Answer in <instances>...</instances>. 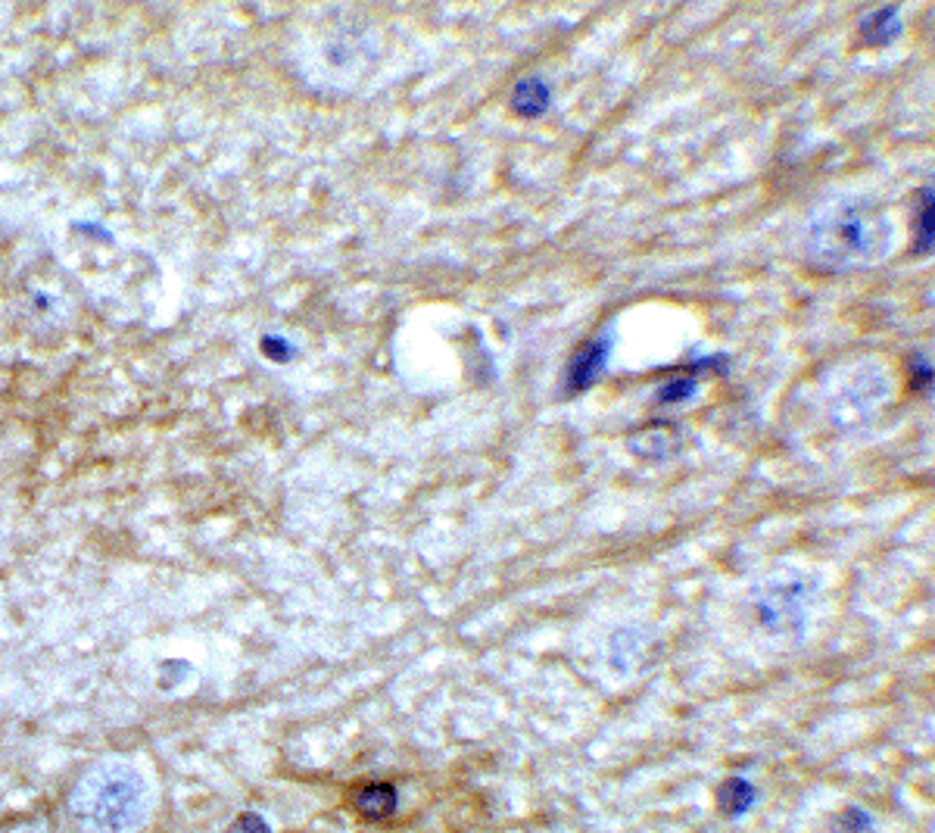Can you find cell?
<instances>
[{"instance_id": "1", "label": "cell", "mask_w": 935, "mask_h": 833, "mask_svg": "<svg viewBox=\"0 0 935 833\" xmlns=\"http://www.w3.org/2000/svg\"><path fill=\"white\" fill-rule=\"evenodd\" d=\"M69 805L84 833H134L150 817L153 790L132 762H103L75 783Z\"/></svg>"}, {"instance_id": "2", "label": "cell", "mask_w": 935, "mask_h": 833, "mask_svg": "<svg viewBox=\"0 0 935 833\" xmlns=\"http://www.w3.org/2000/svg\"><path fill=\"white\" fill-rule=\"evenodd\" d=\"M886 219L870 203H842L826 210L811 228V256L826 268L876 263L886 253Z\"/></svg>"}, {"instance_id": "3", "label": "cell", "mask_w": 935, "mask_h": 833, "mask_svg": "<svg viewBox=\"0 0 935 833\" xmlns=\"http://www.w3.org/2000/svg\"><path fill=\"white\" fill-rule=\"evenodd\" d=\"M611 356V337H592L571 356L568 372H565V390L568 394H583L602 378Z\"/></svg>"}, {"instance_id": "4", "label": "cell", "mask_w": 935, "mask_h": 833, "mask_svg": "<svg viewBox=\"0 0 935 833\" xmlns=\"http://www.w3.org/2000/svg\"><path fill=\"white\" fill-rule=\"evenodd\" d=\"M721 368H723L721 356H714V359H702L699 366L687 368V372H677V375H671L668 382L658 384V403H664V406L690 403L692 397L699 394L702 372H721Z\"/></svg>"}, {"instance_id": "5", "label": "cell", "mask_w": 935, "mask_h": 833, "mask_svg": "<svg viewBox=\"0 0 935 833\" xmlns=\"http://www.w3.org/2000/svg\"><path fill=\"white\" fill-rule=\"evenodd\" d=\"M552 106V84L546 82L542 75H525L518 79L515 91H511V110L525 119H540L542 113H549Z\"/></svg>"}, {"instance_id": "6", "label": "cell", "mask_w": 935, "mask_h": 833, "mask_svg": "<svg viewBox=\"0 0 935 833\" xmlns=\"http://www.w3.org/2000/svg\"><path fill=\"white\" fill-rule=\"evenodd\" d=\"M799 609H802V600H799L795 587H773L771 593L758 602V612H761L768 628H786V624H792L799 618Z\"/></svg>"}, {"instance_id": "7", "label": "cell", "mask_w": 935, "mask_h": 833, "mask_svg": "<svg viewBox=\"0 0 935 833\" xmlns=\"http://www.w3.org/2000/svg\"><path fill=\"white\" fill-rule=\"evenodd\" d=\"M861 34H864V44H870V48H886V44H892V41L902 34L898 7H880V10L867 13V17L861 19Z\"/></svg>"}, {"instance_id": "8", "label": "cell", "mask_w": 935, "mask_h": 833, "mask_svg": "<svg viewBox=\"0 0 935 833\" xmlns=\"http://www.w3.org/2000/svg\"><path fill=\"white\" fill-rule=\"evenodd\" d=\"M356 805L365 817H387L396 809V790L390 783H368L356 796Z\"/></svg>"}, {"instance_id": "9", "label": "cell", "mask_w": 935, "mask_h": 833, "mask_svg": "<svg viewBox=\"0 0 935 833\" xmlns=\"http://www.w3.org/2000/svg\"><path fill=\"white\" fill-rule=\"evenodd\" d=\"M755 802V786L745 781V778H730L723 781L721 793H718V805H721L723 815H742L749 812Z\"/></svg>"}, {"instance_id": "10", "label": "cell", "mask_w": 935, "mask_h": 833, "mask_svg": "<svg viewBox=\"0 0 935 833\" xmlns=\"http://www.w3.org/2000/svg\"><path fill=\"white\" fill-rule=\"evenodd\" d=\"M914 251L917 253H929L933 251V187L923 191V203L917 210V228H914Z\"/></svg>"}, {"instance_id": "11", "label": "cell", "mask_w": 935, "mask_h": 833, "mask_svg": "<svg viewBox=\"0 0 935 833\" xmlns=\"http://www.w3.org/2000/svg\"><path fill=\"white\" fill-rule=\"evenodd\" d=\"M870 831V817L861 812V809H848V812H842V817H839V827L836 833H867Z\"/></svg>"}, {"instance_id": "12", "label": "cell", "mask_w": 935, "mask_h": 833, "mask_svg": "<svg viewBox=\"0 0 935 833\" xmlns=\"http://www.w3.org/2000/svg\"><path fill=\"white\" fill-rule=\"evenodd\" d=\"M914 387H929V382H933V368H929V363L923 359V356H914Z\"/></svg>"}, {"instance_id": "13", "label": "cell", "mask_w": 935, "mask_h": 833, "mask_svg": "<svg viewBox=\"0 0 935 833\" xmlns=\"http://www.w3.org/2000/svg\"><path fill=\"white\" fill-rule=\"evenodd\" d=\"M231 833H268V827H265L263 821H260L256 815H246V817H241L234 827H231Z\"/></svg>"}, {"instance_id": "14", "label": "cell", "mask_w": 935, "mask_h": 833, "mask_svg": "<svg viewBox=\"0 0 935 833\" xmlns=\"http://www.w3.org/2000/svg\"><path fill=\"white\" fill-rule=\"evenodd\" d=\"M265 351H272V356H278L281 363L291 356V347H287L284 341H265Z\"/></svg>"}]
</instances>
